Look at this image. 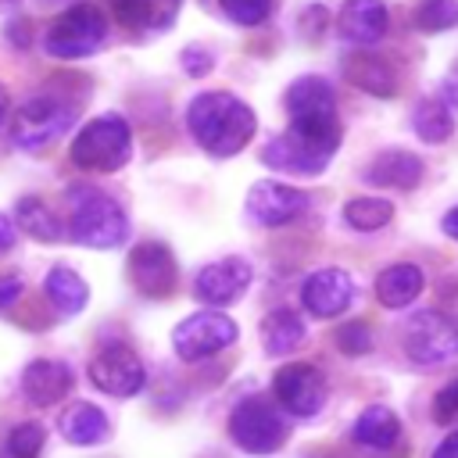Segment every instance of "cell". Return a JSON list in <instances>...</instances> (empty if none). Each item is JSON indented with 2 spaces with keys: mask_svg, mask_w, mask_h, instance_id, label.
I'll return each instance as SVG.
<instances>
[{
  "mask_svg": "<svg viewBox=\"0 0 458 458\" xmlns=\"http://www.w3.org/2000/svg\"><path fill=\"white\" fill-rule=\"evenodd\" d=\"M186 125H190V136L208 154L229 157V154H240L250 143V136L258 129V118L240 97L211 89V93H200V97L190 100Z\"/></svg>",
  "mask_w": 458,
  "mask_h": 458,
  "instance_id": "1",
  "label": "cell"
},
{
  "mask_svg": "<svg viewBox=\"0 0 458 458\" xmlns=\"http://www.w3.org/2000/svg\"><path fill=\"white\" fill-rule=\"evenodd\" d=\"M286 114H290V132L304 136L326 154H336L344 136L336 114V93L322 75H301L286 86Z\"/></svg>",
  "mask_w": 458,
  "mask_h": 458,
  "instance_id": "2",
  "label": "cell"
},
{
  "mask_svg": "<svg viewBox=\"0 0 458 458\" xmlns=\"http://www.w3.org/2000/svg\"><path fill=\"white\" fill-rule=\"evenodd\" d=\"M68 236L82 247H118L129 236V218L122 204L97 186H72L68 190Z\"/></svg>",
  "mask_w": 458,
  "mask_h": 458,
  "instance_id": "3",
  "label": "cell"
},
{
  "mask_svg": "<svg viewBox=\"0 0 458 458\" xmlns=\"http://www.w3.org/2000/svg\"><path fill=\"white\" fill-rule=\"evenodd\" d=\"M68 154L86 172H118L132 157V129L122 114H100L75 132Z\"/></svg>",
  "mask_w": 458,
  "mask_h": 458,
  "instance_id": "4",
  "label": "cell"
},
{
  "mask_svg": "<svg viewBox=\"0 0 458 458\" xmlns=\"http://www.w3.org/2000/svg\"><path fill=\"white\" fill-rule=\"evenodd\" d=\"M75 122V107L54 93H39L25 100L11 118V140L21 150H43L61 140Z\"/></svg>",
  "mask_w": 458,
  "mask_h": 458,
  "instance_id": "5",
  "label": "cell"
},
{
  "mask_svg": "<svg viewBox=\"0 0 458 458\" xmlns=\"http://www.w3.org/2000/svg\"><path fill=\"white\" fill-rule=\"evenodd\" d=\"M104 39H107V21H104V14H100L93 4H75V7H68L61 18L50 21L43 47H47L50 57L79 61V57H89L93 50H100Z\"/></svg>",
  "mask_w": 458,
  "mask_h": 458,
  "instance_id": "6",
  "label": "cell"
},
{
  "mask_svg": "<svg viewBox=\"0 0 458 458\" xmlns=\"http://www.w3.org/2000/svg\"><path fill=\"white\" fill-rule=\"evenodd\" d=\"M286 422L279 415V408L254 394V397H243L233 415H229V437L236 440V447H243L247 454H272L286 444Z\"/></svg>",
  "mask_w": 458,
  "mask_h": 458,
  "instance_id": "7",
  "label": "cell"
},
{
  "mask_svg": "<svg viewBox=\"0 0 458 458\" xmlns=\"http://www.w3.org/2000/svg\"><path fill=\"white\" fill-rule=\"evenodd\" d=\"M401 344L404 354L415 365H437L458 354V322L440 315V311H415L408 315L404 329H401Z\"/></svg>",
  "mask_w": 458,
  "mask_h": 458,
  "instance_id": "8",
  "label": "cell"
},
{
  "mask_svg": "<svg viewBox=\"0 0 458 458\" xmlns=\"http://www.w3.org/2000/svg\"><path fill=\"white\" fill-rule=\"evenodd\" d=\"M240 329L229 315L222 311H197L190 318H182L172 329V347L182 361H204L218 351H225L229 344H236Z\"/></svg>",
  "mask_w": 458,
  "mask_h": 458,
  "instance_id": "9",
  "label": "cell"
},
{
  "mask_svg": "<svg viewBox=\"0 0 458 458\" xmlns=\"http://www.w3.org/2000/svg\"><path fill=\"white\" fill-rule=\"evenodd\" d=\"M272 394L276 401L297 415V419H311L326 408V397H329V386L322 379V372L315 365H304V361H293V365H283L272 379Z\"/></svg>",
  "mask_w": 458,
  "mask_h": 458,
  "instance_id": "10",
  "label": "cell"
},
{
  "mask_svg": "<svg viewBox=\"0 0 458 458\" xmlns=\"http://www.w3.org/2000/svg\"><path fill=\"white\" fill-rule=\"evenodd\" d=\"M89 379H93L97 390H104V394H111V397H132V394L143 390L147 369H143V361L136 358L132 347L111 344V347H104V351L93 354V361H89Z\"/></svg>",
  "mask_w": 458,
  "mask_h": 458,
  "instance_id": "11",
  "label": "cell"
},
{
  "mask_svg": "<svg viewBox=\"0 0 458 458\" xmlns=\"http://www.w3.org/2000/svg\"><path fill=\"white\" fill-rule=\"evenodd\" d=\"M129 283L143 297H168L175 290V258L161 240H143L129 250Z\"/></svg>",
  "mask_w": 458,
  "mask_h": 458,
  "instance_id": "12",
  "label": "cell"
},
{
  "mask_svg": "<svg viewBox=\"0 0 458 458\" xmlns=\"http://www.w3.org/2000/svg\"><path fill=\"white\" fill-rule=\"evenodd\" d=\"M308 204H311V197L304 190L276 182V179H261L247 193V215L261 225H286V222L301 218L308 211Z\"/></svg>",
  "mask_w": 458,
  "mask_h": 458,
  "instance_id": "13",
  "label": "cell"
},
{
  "mask_svg": "<svg viewBox=\"0 0 458 458\" xmlns=\"http://www.w3.org/2000/svg\"><path fill=\"white\" fill-rule=\"evenodd\" d=\"M250 286V265L243 258H222V261H211L197 272L193 279V293L197 301L211 304V308H225V304H236Z\"/></svg>",
  "mask_w": 458,
  "mask_h": 458,
  "instance_id": "14",
  "label": "cell"
},
{
  "mask_svg": "<svg viewBox=\"0 0 458 458\" xmlns=\"http://www.w3.org/2000/svg\"><path fill=\"white\" fill-rule=\"evenodd\" d=\"M329 157L333 154H326L322 147L308 143L304 136H297L290 129L279 132V136H272L265 143V150H261V161L268 168H276V172H286V175H322L326 165H329Z\"/></svg>",
  "mask_w": 458,
  "mask_h": 458,
  "instance_id": "15",
  "label": "cell"
},
{
  "mask_svg": "<svg viewBox=\"0 0 458 458\" xmlns=\"http://www.w3.org/2000/svg\"><path fill=\"white\" fill-rule=\"evenodd\" d=\"M354 301V279L344 268H318L301 286V304L315 318H333Z\"/></svg>",
  "mask_w": 458,
  "mask_h": 458,
  "instance_id": "16",
  "label": "cell"
},
{
  "mask_svg": "<svg viewBox=\"0 0 458 458\" xmlns=\"http://www.w3.org/2000/svg\"><path fill=\"white\" fill-rule=\"evenodd\" d=\"M72 369L57 358H36L25 365L21 372V394L36 404V408H50L57 401H64L72 394Z\"/></svg>",
  "mask_w": 458,
  "mask_h": 458,
  "instance_id": "17",
  "label": "cell"
},
{
  "mask_svg": "<svg viewBox=\"0 0 458 458\" xmlns=\"http://www.w3.org/2000/svg\"><path fill=\"white\" fill-rule=\"evenodd\" d=\"M336 25H340V36L347 43L372 47V43H379L386 36L390 14H386V4L383 0H344Z\"/></svg>",
  "mask_w": 458,
  "mask_h": 458,
  "instance_id": "18",
  "label": "cell"
},
{
  "mask_svg": "<svg viewBox=\"0 0 458 458\" xmlns=\"http://www.w3.org/2000/svg\"><path fill=\"white\" fill-rule=\"evenodd\" d=\"M422 175H426V165L411 150H383L361 172L365 182L390 186V190H415L422 182Z\"/></svg>",
  "mask_w": 458,
  "mask_h": 458,
  "instance_id": "19",
  "label": "cell"
},
{
  "mask_svg": "<svg viewBox=\"0 0 458 458\" xmlns=\"http://www.w3.org/2000/svg\"><path fill=\"white\" fill-rule=\"evenodd\" d=\"M344 79L351 86H358L361 93H372V97H394V89H397L394 68L379 54H372V50L344 54Z\"/></svg>",
  "mask_w": 458,
  "mask_h": 458,
  "instance_id": "20",
  "label": "cell"
},
{
  "mask_svg": "<svg viewBox=\"0 0 458 458\" xmlns=\"http://www.w3.org/2000/svg\"><path fill=\"white\" fill-rule=\"evenodd\" d=\"M57 429H61V437H64L68 444H75V447H93V444H104V440L111 437L107 415H104L97 404H89V401L68 404V408L61 411V419H57Z\"/></svg>",
  "mask_w": 458,
  "mask_h": 458,
  "instance_id": "21",
  "label": "cell"
},
{
  "mask_svg": "<svg viewBox=\"0 0 458 458\" xmlns=\"http://www.w3.org/2000/svg\"><path fill=\"white\" fill-rule=\"evenodd\" d=\"M114 18L132 32H165L182 0H107Z\"/></svg>",
  "mask_w": 458,
  "mask_h": 458,
  "instance_id": "22",
  "label": "cell"
},
{
  "mask_svg": "<svg viewBox=\"0 0 458 458\" xmlns=\"http://www.w3.org/2000/svg\"><path fill=\"white\" fill-rule=\"evenodd\" d=\"M351 437H354V444H361V447L390 451V447L397 444V437H401V419H397L386 404H369V408H361V415L354 419Z\"/></svg>",
  "mask_w": 458,
  "mask_h": 458,
  "instance_id": "23",
  "label": "cell"
},
{
  "mask_svg": "<svg viewBox=\"0 0 458 458\" xmlns=\"http://www.w3.org/2000/svg\"><path fill=\"white\" fill-rule=\"evenodd\" d=\"M422 286H426L422 272L408 261H397L376 276V297L383 308H408L422 293Z\"/></svg>",
  "mask_w": 458,
  "mask_h": 458,
  "instance_id": "24",
  "label": "cell"
},
{
  "mask_svg": "<svg viewBox=\"0 0 458 458\" xmlns=\"http://www.w3.org/2000/svg\"><path fill=\"white\" fill-rule=\"evenodd\" d=\"M43 290H47V301L61 311V315H79L89 301V290H86V279L79 272H72L68 265H54L43 279Z\"/></svg>",
  "mask_w": 458,
  "mask_h": 458,
  "instance_id": "25",
  "label": "cell"
},
{
  "mask_svg": "<svg viewBox=\"0 0 458 458\" xmlns=\"http://www.w3.org/2000/svg\"><path fill=\"white\" fill-rule=\"evenodd\" d=\"M261 340H265V351L272 358L279 354H290L304 344V318L293 311V308H276L265 315V326H261Z\"/></svg>",
  "mask_w": 458,
  "mask_h": 458,
  "instance_id": "26",
  "label": "cell"
},
{
  "mask_svg": "<svg viewBox=\"0 0 458 458\" xmlns=\"http://www.w3.org/2000/svg\"><path fill=\"white\" fill-rule=\"evenodd\" d=\"M451 111H454V107L444 104L440 97L419 100V104H415V114H411L415 136L426 140V143H444V140H451V132H454V114H451Z\"/></svg>",
  "mask_w": 458,
  "mask_h": 458,
  "instance_id": "27",
  "label": "cell"
},
{
  "mask_svg": "<svg viewBox=\"0 0 458 458\" xmlns=\"http://www.w3.org/2000/svg\"><path fill=\"white\" fill-rule=\"evenodd\" d=\"M14 222H18V229H25L32 240H43V243H57L68 233L61 225V218L39 197H21L18 208H14Z\"/></svg>",
  "mask_w": 458,
  "mask_h": 458,
  "instance_id": "28",
  "label": "cell"
},
{
  "mask_svg": "<svg viewBox=\"0 0 458 458\" xmlns=\"http://www.w3.org/2000/svg\"><path fill=\"white\" fill-rule=\"evenodd\" d=\"M394 218V204L383 197H354L344 208V222L358 233H376Z\"/></svg>",
  "mask_w": 458,
  "mask_h": 458,
  "instance_id": "29",
  "label": "cell"
},
{
  "mask_svg": "<svg viewBox=\"0 0 458 458\" xmlns=\"http://www.w3.org/2000/svg\"><path fill=\"white\" fill-rule=\"evenodd\" d=\"M415 25H419V32H429V36L454 29L458 25V0H422L415 7Z\"/></svg>",
  "mask_w": 458,
  "mask_h": 458,
  "instance_id": "30",
  "label": "cell"
},
{
  "mask_svg": "<svg viewBox=\"0 0 458 458\" xmlns=\"http://www.w3.org/2000/svg\"><path fill=\"white\" fill-rule=\"evenodd\" d=\"M47 444V429L39 422H18L11 433H7V451L14 458H36Z\"/></svg>",
  "mask_w": 458,
  "mask_h": 458,
  "instance_id": "31",
  "label": "cell"
},
{
  "mask_svg": "<svg viewBox=\"0 0 458 458\" xmlns=\"http://www.w3.org/2000/svg\"><path fill=\"white\" fill-rule=\"evenodd\" d=\"M336 347H340L344 354H351V358L369 354V351H372V329H369L361 318H351V322H344V326L336 329Z\"/></svg>",
  "mask_w": 458,
  "mask_h": 458,
  "instance_id": "32",
  "label": "cell"
},
{
  "mask_svg": "<svg viewBox=\"0 0 458 458\" xmlns=\"http://www.w3.org/2000/svg\"><path fill=\"white\" fill-rule=\"evenodd\" d=\"M218 4L236 25H261L272 11V0H218Z\"/></svg>",
  "mask_w": 458,
  "mask_h": 458,
  "instance_id": "33",
  "label": "cell"
},
{
  "mask_svg": "<svg viewBox=\"0 0 458 458\" xmlns=\"http://www.w3.org/2000/svg\"><path fill=\"white\" fill-rule=\"evenodd\" d=\"M433 419L437 422H454L458 419V379L444 383L433 397Z\"/></svg>",
  "mask_w": 458,
  "mask_h": 458,
  "instance_id": "34",
  "label": "cell"
},
{
  "mask_svg": "<svg viewBox=\"0 0 458 458\" xmlns=\"http://www.w3.org/2000/svg\"><path fill=\"white\" fill-rule=\"evenodd\" d=\"M182 68H186V75L200 79V75H208V72L215 68V61H211L208 50H200V47H186V50H182Z\"/></svg>",
  "mask_w": 458,
  "mask_h": 458,
  "instance_id": "35",
  "label": "cell"
},
{
  "mask_svg": "<svg viewBox=\"0 0 458 458\" xmlns=\"http://www.w3.org/2000/svg\"><path fill=\"white\" fill-rule=\"evenodd\" d=\"M18 297H21V276L0 272V308H11Z\"/></svg>",
  "mask_w": 458,
  "mask_h": 458,
  "instance_id": "36",
  "label": "cell"
},
{
  "mask_svg": "<svg viewBox=\"0 0 458 458\" xmlns=\"http://www.w3.org/2000/svg\"><path fill=\"white\" fill-rule=\"evenodd\" d=\"M14 236H18V229H14V218H7V215L0 211V254H7V250L14 247Z\"/></svg>",
  "mask_w": 458,
  "mask_h": 458,
  "instance_id": "37",
  "label": "cell"
},
{
  "mask_svg": "<svg viewBox=\"0 0 458 458\" xmlns=\"http://www.w3.org/2000/svg\"><path fill=\"white\" fill-rule=\"evenodd\" d=\"M433 458H458V429H451V433H447V437L437 444Z\"/></svg>",
  "mask_w": 458,
  "mask_h": 458,
  "instance_id": "38",
  "label": "cell"
},
{
  "mask_svg": "<svg viewBox=\"0 0 458 458\" xmlns=\"http://www.w3.org/2000/svg\"><path fill=\"white\" fill-rule=\"evenodd\" d=\"M7 39H11V43H18V47H25V43L32 39L29 21H21V18H18V21H11V25H7Z\"/></svg>",
  "mask_w": 458,
  "mask_h": 458,
  "instance_id": "39",
  "label": "cell"
},
{
  "mask_svg": "<svg viewBox=\"0 0 458 458\" xmlns=\"http://www.w3.org/2000/svg\"><path fill=\"white\" fill-rule=\"evenodd\" d=\"M440 225H444V233H447L451 240H458V208H451V211L444 215V222H440Z\"/></svg>",
  "mask_w": 458,
  "mask_h": 458,
  "instance_id": "40",
  "label": "cell"
},
{
  "mask_svg": "<svg viewBox=\"0 0 458 458\" xmlns=\"http://www.w3.org/2000/svg\"><path fill=\"white\" fill-rule=\"evenodd\" d=\"M7 107H11V97H7V89L0 86V122L7 118Z\"/></svg>",
  "mask_w": 458,
  "mask_h": 458,
  "instance_id": "41",
  "label": "cell"
},
{
  "mask_svg": "<svg viewBox=\"0 0 458 458\" xmlns=\"http://www.w3.org/2000/svg\"><path fill=\"white\" fill-rule=\"evenodd\" d=\"M0 4H18V0H0Z\"/></svg>",
  "mask_w": 458,
  "mask_h": 458,
  "instance_id": "42",
  "label": "cell"
}]
</instances>
